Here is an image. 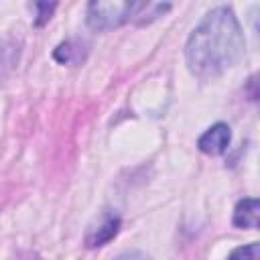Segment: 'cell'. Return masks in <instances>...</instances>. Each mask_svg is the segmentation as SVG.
I'll return each instance as SVG.
<instances>
[{"label": "cell", "instance_id": "cell-1", "mask_svg": "<svg viewBox=\"0 0 260 260\" xmlns=\"http://www.w3.org/2000/svg\"><path fill=\"white\" fill-rule=\"evenodd\" d=\"M246 49L244 30L230 6L209 10L191 30L185 43V61L189 71L203 79H215L232 69Z\"/></svg>", "mask_w": 260, "mask_h": 260}, {"label": "cell", "instance_id": "cell-2", "mask_svg": "<svg viewBox=\"0 0 260 260\" xmlns=\"http://www.w3.org/2000/svg\"><path fill=\"white\" fill-rule=\"evenodd\" d=\"M134 2L122 0H93L85 8V22L95 32L114 30L132 20Z\"/></svg>", "mask_w": 260, "mask_h": 260}, {"label": "cell", "instance_id": "cell-3", "mask_svg": "<svg viewBox=\"0 0 260 260\" xmlns=\"http://www.w3.org/2000/svg\"><path fill=\"white\" fill-rule=\"evenodd\" d=\"M120 228H122L120 215L114 213L112 209H106V211L100 213V217H95L89 223V228H87V232L83 236V244L87 248H91V250L93 248H102V246H106L108 242H112L118 236Z\"/></svg>", "mask_w": 260, "mask_h": 260}, {"label": "cell", "instance_id": "cell-4", "mask_svg": "<svg viewBox=\"0 0 260 260\" xmlns=\"http://www.w3.org/2000/svg\"><path fill=\"white\" fill-rule=\"evenodd\" d=\"M232 140V130L225 122H217L209 126L197 140V148L207 156H219L228 150Z\"/></svg>", "mask_w": 260, "mask_h": 260}, {"label": "cell", "instance_id": "cell-5", "mask_svg": "<svg viewBox=\"0 0 260 260\" xmlns=\"http://www.w3.org/2000/svg\"><path fill=\"white\" fill-rule=\"evenodd\" d=\"M87 53H89L87 43H85L83 39L73 37V39H67V41H63V43H59V45L55 47L53 59H55L57 63H61V65L77 67V65H81V63L87 59Z\"/></svg>", "mask_w": 260, "mask_h": 260}, {"label": "cell", "instance_id": "cell-6", "mask_svg": "<svg viewBox=\"0 0 260 260\" xmlns=\"http://www.w3.org/2000/svg\"><path fill=\"white\" fill-rule=\"evenodd\" d=\"M258 213H260L258 199H254V197L240 199L234 207L232 223L240 230H256L258 228Z\"/></svg>", "mask_w": 260, "mask_h": 260}, {"label": "cell", "instance_id": "cell-7", "mask_svg": "<svg viewBox=\"0 0 260 260\" xmlns=\"http://www.w3.org/2000/svg\"><path fill=\"white\" fill-rule=\"evenodd\" d=\"M169 10H171L169 2H134V10H132V20L130 22L148 24V22L156 20L158 16H162Z\"/></svg>", "mask_w": 260, "mask_h": 260}, {"label": "cell", "instance_id": "cell-8", "mask_svg": "<svg viewBox=\"0 0 260 260\" xmlns=\"http://www.w3.org/2000/svg\"><path fill=\"white\" fill-rule=\"evenodd\" d=\"M225 260H260V244L250 242L246 246H240V248L232 250Z\"/></svg>", "mask_w": 260, "mask_h": 260}, {"label": "cell", "instance_id": "cell-9", "mask_svg": "<svg viewBox=\"0 0 260 260\" xmlns=\"http://www.w3.org/2000/svg\"><path fill=\"white\" fill-rule=\"evenodd\" d=\"M35 8H37V16H35L32 24L35 26H43V24H47L51 20V16H53V12L57 8V2H37Z\"/></svg>", "mask_w": 260, "mask_h": 260}]
</instances>
